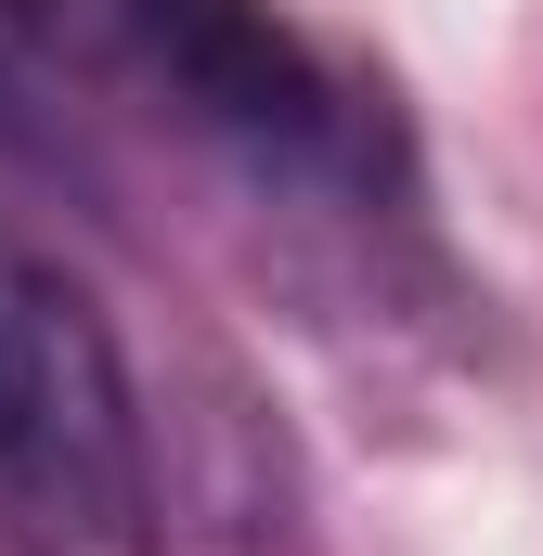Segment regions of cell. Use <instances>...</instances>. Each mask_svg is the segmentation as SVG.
<instances>
[{
    "label": "cell",
    "mask_w": 543,
    "mask_h": 556,
    "mask_svg": "<svg viewBox=\"0 0 543 556\" xmlns=\"http://www.w3.org/2000/svg\"><path fill=\"white\" fill-rule=\"evenodd\" d=\"M0 544L13 556H168L142 389L104 298L39 233H0Z\"/></svg>",
    "instance_id": "1"
},
{
    "label": "cell",
    "mask_w": 543,
    "mask_h": 556,
    "mask_svg": "<svg viewBox=\"0 0 543 556\" xmlns=\"http://www.w3.org/2000/svg\"><path fill=\"white\" fill-rule=\"evenodd\" d=\"M13 65L26 52H13V0H0V130H13Z\"/></svg>",
    "instance_id": "2"
}]
</instances>
